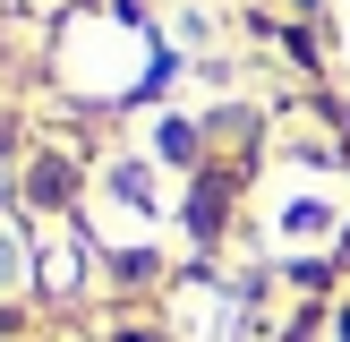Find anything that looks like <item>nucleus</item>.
<instances>
[{
    "mask_svg": "<svg viewBox=\"0 0 350 342\" xmlns=\"http://www.w3.org/2000/svg\"><path fill=\"white\" fill-rule=\"evenodd\" d=\"M188 222H197V231H205V239H214V231H222V188H214V180H205V188H197V205H188Z\"/></svg>",
    "mask_w": 350,
    "mask_h": 342,
    "instance_id": "1",
    "label": "nucleus"
},
{
    "mask_svg": "<svg viewBox=\"0 0 350 342\" xmlns=\"http://www.w3.org/2000/svg\"><path fill=\"white\" fill-rule=\"evenodd\" d=\"M0 282H17V248H9V239H0Z\"/></svg>",
    "mask_w": 350,
    "mask_h": 342,
    "instance_id": "2",
    "label": "nucleus"
}]
</instances>
